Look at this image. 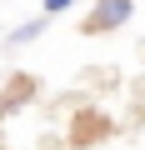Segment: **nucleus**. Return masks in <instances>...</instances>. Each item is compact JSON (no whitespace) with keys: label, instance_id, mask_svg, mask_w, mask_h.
<instances>
[{"label":"nucleus","instance_id":"f257e3e1","mask_svg":"<svg viewBox=\"0 0 145 150\" xmlns=\"http://www.w3.org/2000/svg\"><path fill=\"white\" fill-rule=\"evenodd\" d=\"M130 20V0H95L90 10V30H115Z\"/></svg>","mask_w":145,"mask_h":150},{"label":"nucleus","instance_id":"f03ea898","mask_svg":"<svg viewBox=\"0 0 145 150\" xmlns=\"http://www.w3.org/2000/svg\"><path fill=\"white\" fill-rule=\"evenodd\" d=\"M40 30H45V25H40V20H30V25H20V30H15V45H25V40H35V35H40Z\"/></svg>","mask_w":145,"mask_h":150},{"label":"nucleus","instance_id":"7ed1b4c3","mask_svg":"<svg viewBox=\"0 0 145 150\" xmlns=\"http://www.w3.org/2000/svg\"><path fill=\"white\" fill-rule=\"evenodd\" d=\"M65 5H70V0H45V15H60Z\"/></svg>","mask_w":145,"mask_h":150}]
</instances>
